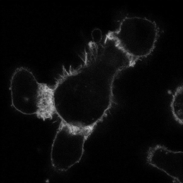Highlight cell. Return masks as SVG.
Listing matches in <instances>:
<instances>
[{
    "mask_svg": "<svg viewBox=\"0 0 183 183\" xmlns=\"http://www.w3.org/2000/svg\"><path fill=\"white\" fill-rule=\"evenodd\" d=\"M115 69L92 61L56 80L54 101L56 113L74 125L92 126L101 121L110 107Z\"/></svg>",
    "mask_w": 183,
    "mask_h": 183,
    "instance_id": "cell-1",
    "label": "cell"
},
{
    "mask_svg": "<svg viewBox=\"0 0 183 183\" xmlns=\"http://www.w3.org/2000/svg\"><path fill=\"white\" fill-rule=\"evenodd\" d=\"M12 105L25 115H35L43 120L52 118L56 114L54 105V86L40 83L32 72L23 67L18 68L10 80Z\"/></svg>",
    "mask_w": 183,
    "mask_h": 183,
    "instance_id": "cell-2",
    "label": "cell"
},
{
    "mask_svg": "<svg viewBox=\"0 0 183 183\" xmlns=\"http://www.w3.org/2000/svg\"><path fill=\"white\" fill-rule=\"evenodd\" d=\"M159 32V28L154 21L134 16L125 18L117 30L108 33L136 62L153 51Z\"/></svg>",
    "mask_w": 183,
    "mask_h": 183,
    "instance_id": "cell-3",
    "label": "cell"
},
{
    "mask_svg": "<svg viewBox=\"0 0 183 183\" xmlns=\"http://www.w3.org/2000/svg\"><path fill=\"white\" fill-rule=\"evenodd\" d=\"M93 131L60 123L55 139L58 141L61 162L58 170L66 171L79 162L84 153L85 142Z\"/></svg>",
    "mask_w": 183,
    "mask_h": 183,
    "instance_id": "cell-4",
    "label": "cell"
},
{
    "mask_svg": "<svg viewBox=\"0 0 183 183\" xmlns=\"http://www.w3.org/2000/svg\"><path fill=\"white\" fill-rule=\"evenodd\" d=\"M183 86L176 89L171 103V111L175 120L179 124L183 125Z\"/></svg>",
    "mask_w": 183,
    "mask_h": 183,
    "instance_id": "cell-5",
    "label": "cell"
}]
</instances>
